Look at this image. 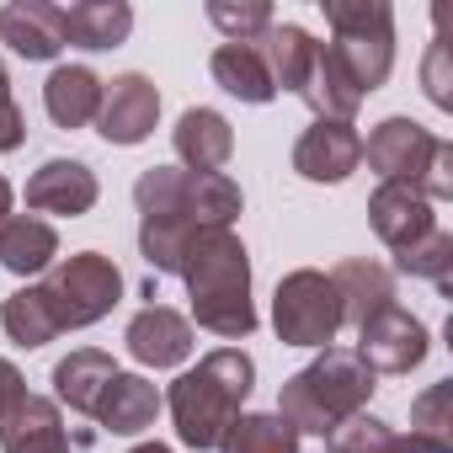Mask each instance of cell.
<instances>
[{"label":"cell","instance_id":"cell-1","mask_svg":"<svg viewBox=\"0 0 453 453\" xmlns=\"http://www.w3.org/2000/svg\"><path fill=\"white\" fill-rule=\"evenodd\" d=\"M134 208H139V257H144V267L176 278L192 235L235 230L246 197L224 171L197 176V171H181V165H150L134 181Z\"/></svg>","mask_w":453,"mask_h":453},{"label":"cell","instance_id":"cell-2","mask_svg":"<svg viewBox=\"0 0 453 453\" xmlns=\"http://www.w3.org/2000/svg\"><path fill=\"white\" fill-rule=\"evenodd\" d=\"M187 299H192V326L224 342H246L257 331V304H251V251L235 230H203L192 235L181 273Z\"/></svg>","mask_w":453,"mask_h":453},{"label":"cell","instance_id":"cell-3","mask_svg":"<svg viewBox=\"0 0 453 453\" xmlns=\"http://www.w3.org/2000/svg\"><path fill=\"white\" fill-rule=\"evenodd\" d=\"M251 389H257L251 352L246 347H213L208 357H197V368L176 373L160 400H165V411L176 421L181 448L208 453V448L224 442V432L235 426V416L246 411Z\"/></svg>","mask_w":453,"mask_h":453},{"label":"cell","instance_id":"cell-4","mask_svg":"<svg viewBox=\"0 0 453 453\" xmlns=\"http://www.w3.org/2000/svg\"><path fill=\"white\" fill-rule=\"evenodd\" d=\"M379 373L352 352V347H320L315 363H304L283 395H278V416L299 432V437H331L347 416H357L373 400Z\"/></svg>","mask_w":453,"mask_h":453},{"label":"cell","instance_id":"cell-5","mask_svg":"<svg viewBox=\"0 0 453 453\" xmlns=\"http://www.w3.org/2000/svg\"><path fill=\"white\" fill-rule=\"evenodd\" d=\"M38 294H43L59 331H86V326L107 320L123 304V273L102 251H75V257H65L43 273Z\"/></svg>","mask_w":453,"mask_h":453},{"label":"cell","instance_id":"cell-6","mask_svg":"<svg viewBox=\"0 0 453 453\" xmlns=\"http://www.w3.org/2000/svg\"><path fill=\"white\" fill-rule=\"evenodd\" d=\"M326 22H331V49L336 59L352 70V81L368 91H379L395 70V12L384 0H320Z\"/></svg>","mask_w":453,"mask_h":453},{"label":"cell","instance_id":"cell-7","mask_svg":"<svg viewBox=\"0 0 453 453\" xmlns=\"http://www.w3.org/2000/svg\"><path fill=\"white\" fill-rule=\"evenodd\" d=\"M273 331L283 347H336L342 331V294L331 283V273L320 267H299L278 283L273 294Z\"/></svg>","mask_w":453,"mask_h":453},{"label":"cell","instance_id":"cell-8","mask_svg":"<svg viewBox=\"0 0 453 453\" xmlns=\"http://www.w3.org/2000/svg\"><path fill=\"white\" fill-rule=\"evenodd\" d=\"M437 150H442V139H437L432 128H421L416 118H384V123L363 139L368 171H373L379 181H405V187H416V192H421V181H426Z\"/></svg>","mask_w":453,"mask_h":453},{"label":"cell","instance_id":"cell-9","mask_svg":"<svg viewBox=\"0 0 453 453\" xmlns=\"http://www.w3.org/2000/svg\"><path fill=\"white\" fill-rule=\"evenodd\" d=\"M352 352H357L373 373H411V368L426 363L432 331H426L411 310L389 304V310H379L373 320L357 326V347H352Z\"/></svg>","mask_w":453,"mask_h":453},{"label":"cell","instance_id":"cell-10","mask_svg":"<svg viewBox=\"0 0 453 453\" xmlns=\"http://www.w3.org/2000/svg\"><path fill=\"white\" fill-rule=\"evenodd\" d=\"M155 123H160V91H155V81H150V75L128 70V75H118V81H107V86H102L96 134H102L107 144L134 150V144H144V139L155 134Z\"/></svg>","mask_w":453,"mask_h":453},{"label":"cell","instance_id":"cell-11","mask_svg":"<svg viewBox=\"0 0 453 453\" xmlns=\"http://www.w3.org/2000/svg\"><path fill=\"white\" fill-rule=\"evenodd\" d=\"M363 165V134L352 123H310L299 139H294V171L304 181H320V187H336L347 181L352 171Z\"/></svg>","mask_w":453,"mask_h":453},{"label":"cell","instance_id":"cell-12","mask_svg":"<svg viewBox=\"0 0 453 453\" xmlns=\"http://www.w3.org/2000/svg\"><path fill=\"white\" fill-rule=\"evenodd\" d=\"M123 342H128V357H134L139 368H181V363L192 357V347H197V331H192V320L176 315L171 304H144V310L128 320Z\"/></svg>","mask_w":453,"mask_h":453},{"label":"cell","instance_id":"cell-13","mask_svg":"<svg viewBox=\"0 0 453 453\" xmlns=\"http://www.w3.org/2000/svg\"><path fill=\"white\" fill-rule=\"evenodd\" d=\"M0 43L27 65H49L65 54V6L49 0H12L0 6Z\"/></svg>","mask_w":453,"mask_h":453},{"label":"cell","instance_id":"cell-14","mask_svg":"<svg viewBox=\"0 0 453 453\" xmlns=\"http://www.w3.org/2000/svg\"><path fill=\"white\" fill-rule=\"evenodd\" d=\"M102 197V181L86 160H43L27 176V208L33 213H59V219H81L91 213Z\"/></svg>","mask_w":453,"mask_h":453},{"label":"cell","instance_id":"cell-15","mask_svg":"<svg viewBox=\"0 0 453 453\" xmlns=\"http://www.w3.org/2000/svg\"><path fill=\"white\" fill-rule=\"evenodd\" d=\"M368 224H373V235H379L389 251H405V246H416L426 230H437V213H432V203H426L416 187H405V181H379L373 197H368Z\"/></svg>","mask_w":453,"mask_h":453},{"label":"cell","instance_id":"cell-16","mask_svg":"<svg viewBox=\"0 0 453 453\" xmlns=\"http://www.w3.org/2000/svg\"><path fill=\"white\" fill-rule=\"evenodd\" d=\"M171 144H176L181 171L208 176V171H224V165H230V155H235V128H230V118L213 112V107H187V112L176 118V128H171Z\"/></svg>","mask_w":453,"mask_h":453},{"label":"cell","instance_id":"cell-17","mask_svg":"<svg viewBox=\"0 0 453 453\" xmlns=\"http://www.w3.org/2000/svg\"><path fill=\"white\" fill-rule=\"evenodd\" d=\"M299 102H304L320 123H352L357 107H363L368 96H363V86L352 81V70L336 59V49L320 43V49H315V65H310V81H304V91H299Z\"/></svg>","mask_w":453,"mask_h":453},{"label":"cell","instance_id":"cell-18","mask_svg":"<svg viewBox=\"0 0 453 453\" xmlns=\"http://www.w3.org/2000/svg\"><path fill=\"white\" fill-rule=\"evenodd\" d=\"M160 389L144 379V373H112V384L102 389V400H96V426L102 432H112V437H139L144 426H155V416H160Z\"/></svg>","mask_w":453,"mask_h":453},{"label":"cell","instance_id":"cell-19","mask_svg":"<svg viewBox=\"0 0 453 453\" xmlns=\"http://www.w3.org/2000/svg\"><path fill=\"white\" fill-rule=\"evenodd\" d=\"M59 262V230L38 213H12L0 224V267L12 278H43Z\"/></svg>","mask_w":453,"mask_h":453},{"label":"cell","instance_id":"cell-20","mask_svg":"<svg viewBox=\"0 0 453 453\" xmlns=\"http://www.w3.org/2000/svg\"><path fill=\"white\" fill-rule=\"evenodd\" d=\"M208 75L219 91H230L251 107H267L278 102V86H273V70H267V54L262 43H219L208 54Z\"/></svg>","mask_w":453,"mask_h":453},{"label":"cell","instance_id":"cell-21","mask_svg":"<svg viewBox=\"0 0 453 453\" xmlns=\"http://www.w3.org/2000/svg\"><path fill=\"white\" fill-rule=\"evenodd\" d=\"M331 283H336V294H342V326H363V320H373L379 310H389L395 304V273L384 267V262H368V257H347L336 273H331Z\"/></svg>","mask_w":453,"mask_h":453},{"label":"cell","instance_id":"cell-22","mask_svg":"<svg viewBox=\"0 0 453 453\" xmlns=\"http://www.w3.org/2000/svg\"><path fill=\"white\" fill-rule=\"evenodd\" d=\"M0 453H75L59 405L43 400V395H27L6 421H0Z\"/></svg>","mask_w":453,"mask_h":453},{"label":"cell","instance_id":"cell-23","mask_svg":"<svg viewBox=\"0 0 453 453\" xmlns=\"http://www.w3.org/2000/svg\"><path fill=\"white\" fill-rule=\"evenodd\" d=\"M112 373H118L112 352H102V347H75L70 357L54 363V405H70L75 416H96V400H102V389L112 384Z\"/></svg>","mask_w":453,"mask_h":453},{"label":"cell","instance_id":"cell-24","mask_svg":"<svg viewBox=\"0 0 453 453\" xmlns=\"http://www.w3.org/2000/svg\"><path fill=\"white\" fill-rule=\"evenodd\" d=\"M128 33H134L128 0H75V6H65V43L70 49L102 54V49L128 43Z\"/></svg>","mask_w":453,"mask_h":453},{"label":"cell","instance_id":"cell-25","mask_svg":"<svg viewBox=\"0 0 453 453\" xmlns=\"http://www.w3.org/2000/svg\"><path fill=\"white\" fill-rule=\"evenodd\" d=\"M102 75L91 70V65H59L49 81H43V107H49V118L59 123V128H86V123H96V112H102Z\"/></svg>","mask_w":453,"mask_h":453},{"label":"cell","instance_id":"cell-26","mask_svg":"<svg viewBox=\"0 0 453 453\" xmlns=\"http://www.w3.org/2000/svg\"><path fill=\"white\" fill-rule=\"evenodd\" d=\"M262 54H267V70H273V86L278 91H304V81H310V65H315V38L299 27V22H273L262 38Z\"/></svg>","mask_w":453,"mask_h":453},{"label":"cell","instance_id":"cell-27","mask_svg":"<svg viewBox=\"0 0 453 453\" xmlns=\"http://www.w3.org/2000/svg\"><path fill=\"white\" fill-rule=\"evenodd\" d=\"M219 453H299V432L278 411H241Z\"/></svg>","mask_w":453,"mask_h":453},{"label":"cell","instance_id":"cell-28","mask_svg":"<svg viewBox=\"0 0 453 453\" xmlns=\"http://www.w3.org/2000/svg\"><path fill=\"white\" fill-rule=\"evenodd\" d=\"M395 273H405V278H421V283H432L437 294H453V235L442 230H426L416 246H405V251H395Z\"/></svg>","mask_w":453,"mask_h":453},{"label":"cell","instance_id":"cell-29","mask_svg":"<svg viewBox=\"0 0 453 453\" xmlns=\"http://www.w3.org/2000/svg\"><path fill=\"white\" fill-rule=\"evenodd\" d=\"M0 326H6V336H12L17 347H27V352H33V347H49V342L59 336V326H54V315H49L38 283L17 288L6 304H0Z\"/></svg>","mask_w":453,"mask_h":453},{"label":"cell","instance_id":"cell-30","mask_svg":"<svg viewBox=\"0 0 453 453\" xmlns=\"http://www.w3.org/2000/svg\"><path fill=\"white\" fill-rule=\"evenodd\" d=\"M208 22L224 33V43H257L278 17H273V6L267 0H208Z\"/></svg>","mask_w":453,"mask_h":453},{"label":"cell","instance_id":"cell-31","mask_svg":"<svg viewBox=\"0 0 453 453\" xmlns=\"http://www.w3.org/2000/svg\"><path fill=\"white\" fill-rule=\"evenodd\" d=\"M389 448H395V426L379 421V416H368V411L347 416V421L326 437V453H389Z\"/></svg>","mask_w":453,"mask_h":453},{"label":"cell","instance_id":"cell-32","mask_svg":"<svg viewBox=\"0 0 453 453\" xmlns=\"http://www.w3.org/2000/svg\"><path fill=\"white\" fill-rule=\"evenodd\" d=\"M448 405H453V384H448V379L432 384V389H421V395L411 400V432L448 442V437H453V416H448Z\"/></svg>","mask_w":453,"mask_h":453},{"label":"cell","instance_id":"cell-33","mask_svg":"<svg viewBox=\"0 0 453 453\" xmlns=\"http://www.w3.org/2000/svg\"><path fill=\"white\" fill-rule=\"evenodd\" d=\"M421 81H426V96H432V107H442V112H448V107H453V91H448L453 81H448V43H442V38H437V43L426 49Z\"/></svg>","mask_w":453,"mask_h":453},{"label":"cell","instance_id":"cell-34","mask_svg":"<svg viewBox=\"0 0 453 453\" xmlns=\"http://www.w3.org/2000/svg\"><path fill=\"white\" fill-rule=\"evenodd\" d=\"M22 400H27V379H22V368H17L12 357H0V421H6Z\"/></svg>","mask_w":453,"mask_h":453},{"label":"cell","instance_id":"cell-35","mask_svg":"<svg viewBox=\"0 0 453 453\" xmlns=\"http://www.w3.org/2000/svg\"><path fill=\"white\" fill-rule=\"evenodd\" d=\"M22 139H27V118H22V107H17L12 96H0V155L22 150Z\"/></svg>","mask_w":453,"mask_h":453},{"label":"cell","instance_id":"cell-36","mask_svg":"<svg viewBox=\"0 0 453 453\" xmlns=\"http://www.w3.org/2000/svg\"><path fill=\"white\" fill-rule=\"evenodd\" d=\"M389 453H453V442H437V437H421V432H395Z\"/></svg>","mask_w":453,"mask_h":453},{"label":"cell","instance_id":"cell-37","mask_svg":"<svg viewBox=\"0 0 453 453\" xmlns=\"http://www.w3.org/2000/svg\"><path fill=\"white\" fill-rule=\"evenodd\" d=\"M12 197H17V192H12V181H6V176H0V224H6V219H12Z\"/></svg>","mask_w":453,"mask_h":453},{"label":"cell","instance_id":"cell-38","mask_svg":"<svg viewBox=\"0 0 453 453\" xmlns=\"http://www.w3.org/2000/svg\"><path fill=\"white\" fill-rule=\"evenodd\" d=\"M128 453H171V448H165V442H134Z\"/></svg>","mask_w":453,"mask_h":453},{"label":"cell","instance_id":"cell-39","mask_svg":"<svg viewBox=\"0 0 453 453\" xmlns=\"http://www.w3.org/2000/svg\"><path fill=\"white\" fill-rule=\"evenodd\" d=\"M0 96H12V75H6V65H0Z\"/></svg>","mask_w":453,"mask_h":453}]
</instances>
